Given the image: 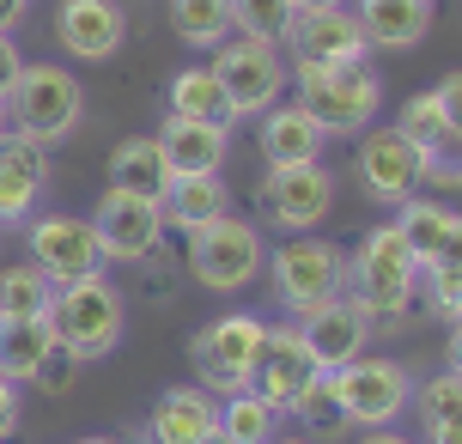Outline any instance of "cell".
Masks as SVG:
<instances>
[{
  "label": "cell",
  "mask_w": 462,
  "mask_h": 444,
  "mask_svg": "<svg viewBox=\"0 0 462 444\" xmlns=\"http://www.w3.org/2000/svg\"><path fill=\"white\" fill-rule=\"evenodd\" d=\"M346 299L359 304L371 335L408 328V317H414V304H420V262L402 244L395 219L390 226H371L359 237V250L346 256Z\"/></svg>",
  "instance_id": "1"
},
{
  "label": "cell",
  "mask_w": 462,
  "mask_h": 444,
  "mask_svg": "<svg viewBox=\"0 0 462 444\" xmlns=\"http://www.w3.org/2000/svg\"><path fill=\"white\" fill-rule=\"evenodd\" d=\"M292 79H299V110L317 128H323L328 141H341V134H365L377 110H383V79L371 61H292Z\"/></svg>",
  "instance_id": "2"
},
{
  "label": "cell",
  "mask_w": 462,
  "mask_h": 444,
  "mask_svg": "<svg viewBox=\"0 0 462 444\" xmlns=\"http://www.w3.org/2000/svg\"><path fill=\"white\" fill-rule=\"evenodd\" d=\"M49 323H55V341H61V353H68L73 365H92V359H104V353L122 341V328H128V299H122L104 274H86V281L55 286Z\"/></svg>",
  "instance_id": "3"
},
{
  "label": "cell",
  "mask_w": 462,
  "mask_h": 444,
  "mask_svg": "<svg viewBox=\"0 0 462 444\" xmlns=\"http://www.w3.org/2000/svg\"><path fill=\"white\" fill-rule=\"evenodd\" d=\"M86 116V92H79V79L68 68H55V61H24V73L13 79V92H6V122H13V134L24 141H43V146H61L79 128Z\"/></svg>",
  "instance_id": "4"
},
{
  "label": "cell",
  "mask_w": 462,
  "mask_h": 444,
  "mask_svg": "<svg viewBox=\"0 0 462 444\" xmlns=\"http://www.w3.org/2000/svg\"><path fill=\"white\" fill-rule=\"evenodd\" d=\"M262 262H268V244L255 232L250 219H213L201 232H189V256H183V274L189 281H201L208 292H237V286H250L262 274Z\"/></svg>",
  "instance_id": "5"
},
{
  "label": "cell",
  "mask_w": 462,
  "mask_h": 444,
  "mask_svg": "<svg viewBox=\"0 0 462 444\" xmlns=\"http://www.w3.org/2000/svg\"><path fill=\"white\" fill-rule=\"evenodd\" d=\"M268 274H274V299L304 317V310H317V304L341 299L346 292V256L341 244H323V237H286L280 250H268Z\"/></svg>",
  "instance_id": "6"
},
{
  "label": "cell",
  "mask_w": 462,
  "mask_h": 444,
  "mask_svg": "<svg viewBox=\"0 0 462 444\" xmlns=\"http://www.w3.org/2000/svg\"><path fill=\"white\" fill-rule=\"evenodd\" d=\"M335 377V396H341V414L346 426H395L408 408H414V377L402 359H377V353H359V359H346Z\"/></svg>",
  "instance_id": "7"
},
{
  "label": "cell",
  "mask_w": 462,
  "mask_h": 444,
  "mask_svg": "<svg viewBox=\"0 0 462 444\" xmlns=\"http://www.w3.org/2000/svg\"><path fill=\"white\" fill-rule=\"evenodd\" d=\"M262 317L250 310H231V317H213L208 328L189 335V365H195V384L208 396H237L250 384V365H255V347H262Z\"/></svg>",
  "instance_id": "8"
},
{
  "label": "cell",
  "mask_w": 462,
  "mask_h": 444,
  "mask_svg": "<svg viewBox=\"0 0 462 444\" xmlns=\"http://www.w3.org/2000/svg\"><path fill=\"white\" fill-rule=\"evenodd\" d=\"M213 79L226 86V97L237 104V116H262L268 104H280L286 92V49L280 43H262V37H226V43L213 49Z\"/></svg>",
  "instance_id": "9"
},
{
  "label": "cell",
  "mask_w": 462,
  "mask_h": 444,
  "mask_svg": "<svg viewBox=\"0 0 462 444\" xmlns=\"http://www.w3.org/2000/svg\"><path fill=\"white\" fill-rule=\"evenodd\" d=\"M328 208H335V177L323 171V159L317 164H268V177L255 183V213L268 226H280L286 237L317 232L328 219Z\"/></svg>",
  "instance_id": "10"
},
{
  "label": "cell",
  "mask_w": 462,
  "mask_h": 444,
  "mask_svg": "<svg viewBox=\"0 0 462 444\" xmlns=\"http://www.w3.org/2000/svg\"><path fill=\"white\" fill-rule=\"evenodd\" d=\"M317 377V359L304 347L299 323H268L262 328V347H255V365H250V390L274 414H292V402L304 396V384Z\"/></svg>",
  "instance_id": "11"
},
{
  "label": "cell",
  "mask_w": 462,
  "mask_h": 444,
  "mask_svg": "<svg viewBox=\"0 0 462 444\" xmlns=\"http://www.w3.org/2000/svg\"><path fill=\"white\" fill-rule=\"evenodd\" d=\"M24 244H31V262L49 274V286H68V281H86V274H104V250H97L92 219H73V213L31 219V226H24Z\"/></svg>",
  "instance_id": "12"
},
{
  "label": "cell",
  "mask_w": 462,
  "mask_h": 444,
  "mask_svg": "<svg viewBox=\"0 0 462 444\" xmlns=\"http://www.w3.org/2000/svg\"><path fill=\"white\" fill-rule=\"evenodd\" d=\"M92 232H97L104 262H146L164 244V213L146 195H116V189H104Z\"/></svg>",
  "instance_id": "13"
},
{
  "label": "cell",
  "mask_w": 462,
  "mask_h": 444,
  "mask_svg": "<svg viewBox=\"0 0 462 444\" xmlns=\"http://www.w3.org/2000/svg\"><path fill=\"white\" fill-rule=\"evenodd\" d=\"M353 164H359V189L377 208H402L408 195H420V146H408L395 128H365Z\"/></svg>",
  "instance_id": "14"
},
{
  "label": "cell",
  "mask_w": 462,
  "mask_h": 444,
  "mask_svg": "<svg viewBox=\"0 0 462 444\" xmlns=\"http://www.w3.org/2000/svg\"><path fill=\"white\" fill-rule=\"evenodd\" d=\"M55 43L73 61H110L128 43V6L122 0H61L55 6Z\"/></svg>",
  "instance_id": "15"
},
{
  "label": "cell",
  "mask_w": 462,
  "mask_h": 444,
  "mask_svg": "<svg viewBox=\"0 0 462 444\" xmlns=\"http://www.w3.org/2000/svg\"><path fill=\"white\" fill-rule=\"evenodd\" d=\"M280 49H292V61H323V68H335V61H365V37H359L353 6H299Z\"/></svg>",
  "instance_id": "16"
},
{
  "label": "cell",
  "mask_w": 462,
  "mask_h": 444,
  "mask_svg": "<svg viewBox=\"0 0 462 444\" xmlns=\"http://www.w3.org/2000/svg\"><path fill=\"white\" fill-rule=\"evenodd\" d=\"M299 335H304V347H310V359H317V372H341L346 359H359V353L371 347V328H365L359 304L346 299V292L317 304V310H304Z\"/></svg>",
  "instance_id": "17"
},
{
  "label": "cell",
  "mask_w": 462,
  "mask_h": 444,
  "mask_svg": "<svg viewBox=\"0 0 462 444\" xmlns=\"http://www.w3.org/2000/svg\"><path fill=\"white\" fill-rule=\"evenodd\" d=\"M43 183H49V146L6 134L0 141V226H24Z\"/></svg>",
  "instance_id": "18"
},
{
  "label": "cell",
  "mask_w": 462,
  "mask_h": 444,
  "mask_svg": "<svg viewBox=\"0 0 462 444\" xmlns=\"http://www.w3.org/2000/svg\"><path fill=\"white\" fill-rule=\"evenodd\" d=\"M159 213H164V232H201L213 219L231 213V183L226 171H201V177H171L159 195Z\"/></svg>",
  "instance_id": "19"
},
{
  "label": "cell",
  "mask_w": 462,
  "mask_h": 444,
  "mask_svg": "<svg viewBox=\"0 0 462 444\" xmlns=\"http://www.w3.org/2000/svg\"><path fill=\"white\" fill-rule=\"evenodd\" d=\"M365 49H420L432 31V0H353Z\"/></svg>",
  "instance_id": "20"
},
{
  "label": "cell",
  "mask_w": 462,
  "mask_h": 444,
  "mask_svg": "<svg viewBox=\"0 0 462 444\" xmlns=\"http://www.w3.org/2000/svg\"><path fill=\"white\" fill-rule=\"evenodd\" d=\"M213 426H219V396H208L201 384H177L146 414V439L152 444H195V439H208Z\"/></svg>",
  "instance_id": "21"
},
{
  "label": "cell",
  "mask_w": 462,
  "mask_h": 444,
  "mask_svg": "<svg viewBox=\"0 0 462 444\" xmlns=\"http://www.w3.org/2000/svg\"><path fill=\"white\" fill-rule=\"evenodd\" d=\"M49 359H61L49 317H0V377L6 384H37Z\"/></svg>",
  "instance_id": "22"
},
{
  "label": "cell",
  "mask_w": 462,
  "mask_h": 444,
  "mask_svg": "<svg viewBox=\"0 0 462 444\" xmlns=\"http://www.w3.org/2000/svg\"><path fill=\"white\" fill-rule=\"evenodd\" d=\"M159 146H164L171 177H201V171H226L231 128H219V122H183V116H171L159 128Z\"/></svg>",
  "instance_id": "23"
},
{
  "label": "cell",
  "mask_w": 462,
  "mask_h": 444,
  "mask_svg": "<svg viewBox=\"0 0 462 444\" xmlns=\"http://www.w3.org/2000/svg\"><path fill=\"white\" fill-rule=\"evenodd\" d=\"M164 183H171V164H164L159 134H128V141H116L110 164H104V189H116V195H146V201H159Z\"/></svg>",
  "instance_id": "24"
},
{
  "label": "cell",
  "mask_w": 462,
  "mask_h": 444,
  "mask_svg": "<svg viewBox=\"0 0 462 444\" xmlns=\"http://www.w3.org/2000/svg\"><path fill=\"white\" fill-rule=\"evenodd\" d=\"M323 141L328 134L304 116L299 104H268V110H262V134H255V146H262L268 164H317Z\"/></svg>",
  "instance_id": "25"
},
{
  "label": "cell",
  "mask_w": 462,
  "mask_h": 444,
  "mask_svg": "<svg viewBox=\"0 0 462 444\" xmlns=\"http://www.w3.org/2000/svg\"><path fill=\"white\" fill-rule=\"evenodd\" d=\"M164 104H171V116L183 122H219V128H231L237 116V104L226 97V86L213 79V68H183L171 73V92H164Z\"/></svg>",
  "instance_id": "26"
},
{
  "label": "cell",
  "mask_w": 462,
  "mask_h": 444,
  "mask_svg": "<svg viewBox=\"0 0 462 444\" xmlns=\"http://www.w3.org/2000/svg\"><path fill=\"white\" fill-rule=\"evenodd\" d=\"M414 408H420L426 444H462V377L457 372L426 377V384L414 390Z\"/></svg>",
  "instance_id": "27"
},
{
  "label": "cell",
  "mask_w": 462,
  "mask_h": 444,
  "mask_svg": "<svg viewBox=\"0 0 462 444\" xmlns=\"http://www.w3.org/2000/svg\"><path fill=\"white\" fill-rule=\"evenodd\" d=\"M171 31H177L189 49H219L226 37H237L231 0H171Z\"/></svg>",
  "instance_id": "28"
},
{
  "label": "cell",
  "mask_w": 462,
  "mask_h": 444,
  "mask_svg": "<svg viewBox=\"0 0 462 444\" xmlns=\"http://www.w3.org/2000/svg\"><path fill=\"white\" fill-rule=\"evenodd\" d=\"M219 432H226L231 444H274L280 414H274L262 396H255L250 384H244L237 396H219Z\"/></svg>",
  "instance_id": "29"
},
{
  "label": "cell",
  "mask_w": 462,
  "mask_h": 444,
  "mask_svg": "<svg viewBox=\"0 0 462 444\" xmlns=\"http://www.w3.org/2000/svg\"><path fill=\"white\" fill-rule=\"evenodd\" d=\"M450 219H457L450 208H439V201H420V195H408V201L395 208V232H402V244L414 250L420 268L439 256V244H444V232H450Z\"/></svg>",
  "instance_id": "30"
},
{
  "label": "cell",
  "mask_w": 462,
  "mask_h": 444,
  "mask_svg": "<svg viewBox=\"0 0 462 444\" xmlns=\"http://www.w3.org/2000/svg\"><path fill=\"white\" fill-rule=\"evenodd\" d=\"M49 299H55V286L37 262L0 268V317H49Z\"/></svg>",
  "instance_id": "31"
},
{
  "label": "cell",
  "mask_w": 462,
  "mask_h": 444,
  "mask_svg": "<svg viewBox=\"0 0 462 444\" xmlns=\"http://www.w3.org/2000/svg\"><path fill=\"white\" fill-rule=\"evenodd\" d=\"M395 134H402L408 146H420V153L457 146V141H450V122H444V110H439V92H414V97H408L402 116H395Z\"/></svg>",
  "instance_id": "32"
},
{
  "label": "cell",
  "mask_w": 462,
  "mask_h": 444,
  "mask_svg": "<svg viewBox=\"0 0 462 444\" xmlns=\"http://www.w3.org/2000/svg\"><path fill=\"white\" fill-rule=\"evenodd\" d=\"M292 421L310 432V439H335V432H346V414H341V396H335V377L317 372L310 384H304V396L292 402Z\"/></svg>",
  "instance_id": "33"
},
{
  "label": "cell",
  "mask_w": 462,
  "mask_h": 444,
  "mask_svg": "<svg viewBox=\"0 0 462 444\" xmlns=\"http://www.w3.org/2000/svg\"><path fill=\"white\" fill-rule=\"evenodd\" d=\"M292 0H231V24L237 37H262V43H286L292 31Z\"/></svg>",
  "instance_id": "34"
},
{
  "label": "cell",
  "mask_w": 462,
  "mask_h": 444,
  "mask_svg": "<svg viewBox=\"0 0 462 444\" xmlns=\"http://www.w3.org/2000/svg\"><path fill=\"white\" fill-rule=\"evenodd\" d=\"M420 183H426V189H462V153H457V146L420 153Z\"/></svg>",
  "instance_id": "35"
},
{
  "label": "cell",
  "mask_w": 462,
  "mask_h": 444,
  "mask_svg": "<svg viewBox=\"0 0 462 444\" xmlns=\"http://www.w3.org/2000/svg\"><path fill=\"white\" fill-rule=\"evenodd\" d=\"M432 92H439V110H444V122H450V141L462 146V68H457V73H444Z\"/></svg>",
  "instance_id": "36"
},
{
  "label": "cell",
  "mask_w": 462,
  "mask_h": 444,
  "mask_svg": "<svg viewBox=\"0 0 462 444\" xmlns=\"http://www.w3.org/2000/svg\"><path fill=\"white\" fill-rule=\"evenodd\" d=\"M19 73H24V55H19V43H13V31H0V104H6V92H13Z\"/></svg>",
  "instance_id": "37"
},
{
  "label": "cell",
  "mask_w": 462,
  "mask_h": 444,
  "mask_svg": "<svg viewBox=\"0 0 462 444\" xmlns=\"http://www.w3.org/2000/svg\"><path fill=\"white\" fill-rule=\"evenodd\" d=\"M19 432V384H6L0 377V444Z\"/></svg>",
  "instance_id": "38"
},
{
  "label": "cell",
  "mask_w": 462,
  "mask_h": 444,
  "mask_svg": "<svg viewBox=\"0 0 462 444\" xmlns=\"http://www.w3.org/2000/svg\"><path fill=\"white\" fill-rule=\"evenodd\" d=\"M432 262H450V268H462V213L450 219V232H444V244H439V256Z\"/></svg>",
  "instance_id": "39"
},
{
  "label": "cell",
  "mask_w": 462,
  "mask_h": 444,
  "mask_svg": "<svg viewBox=\"0 0 462 444\" xmlns=\"http://www.w3.org/2000/svg\"><path fill=\"white\" fill-rule=\"evenodd\" d=\"M444 372L462 377V323H450V335H444Z\"/></svg>",
  "instance_id": "40"
},
{
  "label": "cell",
  "mask_w": 462,
  "mask_h": 444,
  "mask_svg": "<svg viewBox=\"0 0 462 444\" xmlns=\"http://www.w3.org/2000/svg\"><path fill=\"white\" fill-rule=\"evenodd\" d=\"M24 6H31V0H0V31H13V24L24 19Z\"/></svg>",
  "instance_id": "41"
},
{
  "label": "cell",
  "mask_w": 462,
  "mask_h": 444,
  "mask_svg": "<svg viewBox=\"0 0 462 444\" xmlns=\"http://www.w3.org/2000/svg\"><path fill=\"white\" fill-rule=\"evenodd\" d=\"M359 444H414V439H402V432H390V426H377V432H365Z\"/></svg>",
  "instance_id": "42"
},
{
  "label": "cell",
  "mask_w": 462,
  "mask_h": 444,
  "mask_svg": "<svg viewBox=\"0 0 462 444\" xmlns=\"http://www.w3.org/2000/svg\"><path fill=\"white\" fill-rule=\"evenodd\" d=\"M195 444H231V439H226V432H219V426H213L208 439H195Z\"/></svg>",
  "instance_id": "43"
},
{
  "label": "cell",
  "mask_w": 462,
  "mask_h": 444,
  "mask_svg": "<svg viewBox=\"0 0 462 444\" xmlns=\"http://www.w3.org/2000/svg\"><path fill=\"white\" fill-rule=\"evenodd\" d=\"M292 6H346V0H292Z\"/></svg>",
  "instance_id": "44"
},
{
  "label": "cell",
  "mask_w": 462,
  "mask_h": 444,
  "mask_svg": "<svg viewBox=\"0 0 462 444\" xmlns=\"http://www.w3.org/2000/svg\"><path fill=\"white\" fill-rule=\"evenodd\" d=\"M6 134H13V122H6V104H0V141H6Z\"/></svg>",
  "instance_id": "45"
},
{
  "label": "cell",
  "mask_w": 462,
  "mask_h": 444,
  "mask_svg": "<svg viewBox=\"0 0 462 444\" xmlns=\"http://www.w3.org/2000/svg\"><path fill=\"white\" fill-rule=\"evenodd\" d=\"M79 444H122V439H79Z\"/></svg>",
  "instance_id": "46"
},
{
  "label": "cell",
  "mask_w": 462,
  "mask_h": 444,
  "mask_svg": "<svg viewBox=\"0 0 462 444\" xmlns=\"http://www.w3.org/2000/svg\"><path fill=\"white\" fill-rule=\"evenodd\" d=\"M286 444H310V439H286Z\"/></svg>",
  "instance_id": "47"
}]
</instances>
